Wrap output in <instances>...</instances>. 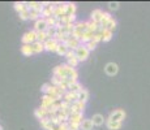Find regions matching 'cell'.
Here are the masks:
<instances>
[{"mask_svg":"<svg viewBox=\"0 0 150 130\" xmlns=\"http://www.w3.org/2000/svg\"><path fill=\"white\" fill-rule=\"evenodd\" d=\"M89 53H90V51L83 44H80L79 47L76 48V57L79 59V61H85V60H88Z\"/></svg>","mask_w":150,"mask_h":130,"instance_id":"obj_2","label":"cell"},{"mask_svg":"<svg viewBox=\"0 0 150 130\" xmlns=\"http://www.w3.org/2000/svg\"><path fill=\"white\" fill-rule=\"evenodd\" d=\"M102 39H103V35H102V34H99V33L93 34V38H91V40H94V42H96V43L102 42Z\"/></svg>","mask_w":150,"mask_h":130,"instance_id":"obj_33","label":"cell"},{"mask_svg":"<svg viewBox=\"0 0 150 130\" xmlns=\"http://www.w3.org/2000/svg\"><path fill=\"white\" fill-rule=\"evenodd\" d=\"M47 39H48V37H47V34H46V31L45 33H37V40H38V42L45 43Z\"/></svg>","mask_w":150,"mask_h":130,"instance_id":"obj_28","label":"cell"},{"mask_svg":"<svg viewBox=\"0 0 150 130\" xmlns=\"http://www.w3.org/2000/svg\"><path fill=\"white\" fill-rule=\"evenodd\" d=\"M51 86H52V85H51V83H45V85L42 86V89H41V90H42L43 92H45V95H46V94H48V91H50Z\"/></svg>","mask_w":150,"mask_h":130,"instance_id":"obj_35","label":"cell"},{"mask_svg":"<svg viewBox=\"0 0 150 130\" xmlns=\"http://www.w3.org/2000/svg\"><path fill=\"white\" fill-rule=\"evenodd\" d=\"M91 121H93V124H94V126H102L103 124H106V118L103 117V115H100V113H97V115H94L93 118H91Z\"/></svg>","mask_w":150,"mask_h":130,"instance_id":"obj_12","label":"cell"},{"mask_svg":"<svg viewBox=\"0 0 150 130\" xmlns=\"http://www.w3.org/2000/svg\"><path fill=\"white\" fill-rule=\"evenodd\" d=\"M14 9L17 11V13H21V12H24V11L29 9V5H28V3H25V1H16L14 3Z\"/></svg>","mask_w":150,"mask_h":130,"instance_id":"obj_15","label":"cell"},{"mask_svg":"<svg viewBox=\"0 0 150 130\" xmlns=\"http://www.w3.org/2000/svg\"><path fill=\"white\" fill-rule=\"evenodd\" d=\"M88 99H89V91L86 89H81V90L77 92V102L86 103Z\"/></svg>","mask_w":150,"mask_h":130,"instance_id":"obj_11","label":"cell"},{"mask_svg":"<svg viewBox=\"0 0 150 130\" xmlns=\"http://www.w3.org/2000/svg\"><path fill=\"white\" fill-rule=\"evenodd\" d=\"M71 122H76V124H81L83 121V112H77V113H72L69 117Z\"/></svg>","mask_w":150,"mask_h":130,"instance_id":"obj_13","label":"cell"},{"mask_svg":"<svg viewBox=\"0 0 150 130\" xmlns=\"http://www.w3.org/2000/svg\"><path fill=\"white\" fill-rule=\"evenodd\" d=\"M103 13H105V12H102L100 9H94L93 12H91V14H90V21L100 25L102 18H103Z\"/></svg>","mask_w":150,"mask_h":130,"instance_id":"obj_7","label":"cell"},{"mask_svg":"<svg viewBox=\"0 0 150 130\" xmlns=\"http://www.w3.org/2000/svg\"><path fill=\"white\" fill-rule=\"evenodd\" d=\"M34 42H37V31L35 30H30L24 34V37H22V43H24V44H33Z\"/></svg>","mask_w":150,"mask_h":130,"instance_id":"obj_4","label":"cell"},{"mask_svg":"<svg viewBox=\"0 0 150 130\" xmlns=\"http://www.w3.org/2000/svg\"><path fill=\"white\" fill-rule=\"evenodd\" d=\"M21 53L24 56H31L34 53L33 48H31V44H22L21 46Z\"/></svg>","mask_w":150,"mask_h":130,"instance_id":"obj_20","label":"cell"},{"mask_svg":"<svg viewBox=\"0 0 150 130\" xmlns=\"http://www.w3.org/2000/svg\"><path fill=\"white\" fill-rule=\"evenodd\" d=\"M55 102H56V100L52 99L50 95H43L41 107H42V108H46V109H50L51 107H52L54 104H55Z\"/></svg>","mask_w":150,"mask_h":130,"instance_id":"obj_8","label":"cell"},{"mask_svg":"<svg viewBox=\"0 0 150 130\" xmlns=\"http://www.w3.org/2000/svg\"><path fill=\"white\" fill-rule=\"evenodd\" d=\"M119 3H117V1H111V3H108V8H110V9H111V11H116L117 9V8H119Z\"/></svg>","mask_w":150,"mask_h":130,"instance_id":"obj_34","label":"cell"},{"mask_svg":"<svg viewBox=\"0 0 150 130\" xmlns=\"http://www.w3.org/2000/svg\"><path fill=\"white\" fill-rule=\"evenodd\" d=\"M105 72L107 76L114 77L115 74L119 72V66H117L116 63H108V64H106V66H105Z\"/></svg>","mask_w":150,"mask_h":130,"instance_id":"obj_6","label":"cell"},{"mask_svg":"<svg viewBox=\"0 0 150 130\" xmlns=\"http://www.w3.org/2000/svg\"><path fill=\"white\" fill-rule=\"evenodd\" d=\"M63 100H65V102L73 104L77 102V92H71V91H65L64 96H63Z\"/></svg>","mask_w":150,"mask_h":130,"instance_id":"obj_10","label":"cell"},{"mask_svg":"<svg viewBox=\"0 0 150 130\" xmlns=\"http://www.w3.org/2000/svg\"><path fill=\"white\" fill-rule=\"evenodd\" d=\"M31 48H33V52L34 53H41V52L45 51V44H43L42 42H34L33 44H31Z\"/></svg>","mask_w":150,"mask_h":130,"instance_id":"obj_17","label":"cell"},{"mask_svg":"<svg viewBox=\"0 0 150 130\" xmlns=\"http://www.w3.org/2000/svg\"><path fill=\"white\" fill-rule=\"evenodd\" d=\"M29 12H30V20L38 21L39 18H42V12H38V11H34V9H29Z\"/></svg>","mask_w":150,"mask_h":130,"instance_id":"obj_24","label":"cell"},{"mask_svg":"<svg viewBox=\"0 0 150 130\" xmlns=\"http://www.w3.org/2000/svg\"><path fill=\"white\" fill-rule=\"evenodd\" d=\"M112 35H114V33H112V31L106 30L105 33H103V39H102V42H110V40L112 39Z\"/></svg>","mask_w":150,"mask_h":130,"instance_id":"obj_26","label":"cell"},{"mask_svg":"<svg viewBox=\"0 0 150 130\" xmlns=\"http://www.w3.org/2000/svg\"><path fill=\"white\" fill-rule=\"evenodd\" d=\"M56 27H48L47 29V31H46V34H47V37L48 38H55L56 37Z\"/></svg>","mask_w":150,"mask_h":130,"instance_id":"obj_29","label":"cell"},{"mask_svg":"<svg viewBox=\"0 0 150 130\" xmlns=\"http://www.w3.org/2000/svg\"><path fill=\"white\" fill-rule=\"evenodd\" d=\"M125 111L124 109H115L110 113V116L107 118V121H112V122H123L125 120Z\"/></svg>","mask_w":150,"mask_h":130,"instance_id":"obj_1","label":"cell"},{"mask_svg":"<svg viewBox=\"0 0 150 130\" xmlns=\"http://www.w3.org/2000/svg\"><path fill=\"white\" fill-rule=\"evenodd\" d=\"M60 130H69V122H62V125H60Z\"/></svg>","mask_w":150,"mask_h":130,"instance_id":"obj_37","label":"cell"},{"mask_svg":"<svg viewBox=\"0 0 150 130\" xmlns=\"http://www.w3.org/2000/svg\"><path fill=\"white\" fill-rule=\"evenodd\" d=\"M79 59L77 57H73V59H71V60H67V64L69 65V66H72V68H74L76 69V66L79 65Z\"/></svg>","mask_w":150,"mask_h":130,"instance_id":"obj_30","label":"cell"},{"mask_svg":"<svg viewBox=\"0 0 150 130\" xmlns=\"http://www.w3.org/2000/svg\"><path fill=\"white\" fill-rule=\"evenodd\" d=\"M65 57H67V60H71V59H73V57H76V51H74V50H69L68 53L65 55Z\"/></svg>","mask_w":150,"mask_h":130,"instance_id":"obj_36","label":"cell"},{"mask_svg":"<svg viewBox=\"0 0 150 130\" xmlns=\"http://www.w3.org/2000/svg\"><path fill=\"white\" fill-rule=\"evenodd\" d=\"M43 44H45V51L56 52V50H57V47H59L60 43L57 42V40L55 39V38H48L45 43H43Z\"/></svg>","mask_w":150,"mask_h":130,"instance_id":"obj_5","label":"cell"},{"mask_svg":"<svg viewBox=\"0 0 150 130\" xmlns=\"http://www.w3.org/2000/svg\"><path fill=\"white\" fill-rule=\"evenodd\" d=\"M97 44H98V43H96V42H94V40H90V42H89V43H86V44H83V46H85V47L88 48L89 51H93V50H96Z\"/></svg>","mask_w":150,"mask_h":130,"instance_id":"obj_31","label":"cell"},{"mask_svg":"<svg viewBox=\"0 0 150 130\" xmlns=\"http://www.w3.org/2000/svg\"><path fill=\"white\" fill-rule=\"evenodd\" d=\"M50 27L47 24V20L46 18H39L38 21L34 22V30L37 31V33H45V31H47V29Z\"/></svg>","mask_w":150,"mask_h":130,"instance_id":"obj_3","label":"cell"},{"mask_svg":"<svg viewBox=\"0 0 150 130\" xmlns=\"http://www.w3.org/2000/svg\"><path fill=\"white\" fill-rule=\"evenodd\" d=\"M93 121L91 118H83V121L81 122V130H93Z\"/></svg>","mask_w":150,"mask_h":130,"instance_id":"obj_18","label":"cell"},{"mask_svg":"<svg viewBox=\"0 0 150 130\" xmlns=\"http://www.w3.org/2000/svg\"><path fill=\"white\" fill-rule=\"evenodd\" d=\"M64 44L67 46V47L69 48V50H74V51H76V48L79 47V46L81 44V43H80V40H79V39L73 38V37L71 35V37H69V38H68V39L64 42Z\"/></svg>","mask_w":150,"mask_h":130,"instance_id":"obj_9","label":"cell"},{"mask_svg":"<svg viewBox=\"0 0 150 130\" xmlns=\"http://www.w3.org/2000/svg\"><path fill=\"white\" fill-rule=\"evenodd\" d=\"M28 5H29V9H34V11H38V12H42L43 11V3L41 1H30V3H28Z\"/></svg>","mask_w":150,"mask_h":130,"instance_id":"obj_16","label":"cell"},{"mask_svg":"<svg viewBox=\"0 0 150 130\" xmlns=\"http://www.w3.org/2000/svg\"><path fill=\"white\" fill-rule=\"evenodd\" d=\"M111 18H112L111 14H110L108 12H105V13H103V18H102V22H100V25H102L103 27H105V26L107 25V22H108Z\"/></svg>","mask_w":150,"mask_h":130,"instance_id":"obj_25","label":"cell"},{"mask_svg":"<svg viewBox=\"0 0 150 130\" xmlns=\"http://www.w3.org/2000/svg\"><path fill=\"white\" fill-rule=\"evenodd\" d=\"M65 4V16L76 14V4L74 3H64Z\"/></svg>","mask_w":150,"mask_h":130,"instance_id":"obj_14","label":"cell"},{"mask_svg":"<svg viewBox=\"0 0 150 130\" xmlns=\"http://www.w3.org/2000/svg\"><path fill=\"white\" fill-rule=\"evenodd\" d=\"M51 130H60V125H54Z\"/></svg>","mask_w":150,"mask_h":130,"instance_id":"obj_38","label":"cell"},{"mask_svg":"<svg viewBox=\"0 0 150 130\" xmlns=\"http://www.w3.org/2000/svg\"><path fill=\"white\" fill-rule=\"evenodd\" d=\"M68 51H69V48L67 47V46H65L64 43H60L59 47H57V50H56V53L60 55V56H65V55L68 53Z\"/></svg>","mask_w":150,"mask_h":130,"instance_id":"obj_22","label":"cell"},{"mask_svg":"<svg viewBox=\"0 0 150 130\" xmlns=\"http://www.w3.org/2000/svg\"><path fill=\"white\" fill-rule=\"evenodd\" d=\"M105 27H106V30L112 31V33H114V30H115V29H116V20H115L114 17H112V18H111V20H110V21L107 22V25H106Z\"/></svg>","mask_w":150,"mask_h":130,"instance_id":"obj_23","label":"cell"},{"mask_svg":"<svg viewBox=\"0 0 150 130\" xmlns=\"http://www.w3.org/2000/svg\"><path fill=\"white\" fill-rule=\"evenodd\" d=\"M69 122V130H81V124H76V122Z\"/></svg>","mask_w":150,"mask_h":130,"instance_id":"obj_32","label":"cell"},{"mask_svg":"<svg viewBox=\"0 0 150 130\" xmlns=\"http://www.w3.org/2000/svg\"><path fill=\"white\" fill-rule=\"evenodd\" d=\"M82 89V86L80 85L79 82H72V83H69L68 85V91H71V92H79L80 90Z\"/></svg>","mask_w":150,"mask_h":130,"instance_id":"obj_21","label":"cell"},{"mask_svg":"<svg viewBox=\"0 0 150 130\" xmlns=\"http://www.w3.org/2000/svg\"><path fill=\"white\" fill-rule=\"evenodd\" d=\"M18 17L22 20V21H28V20H30V12H29V9L18 13Z\"/></svg>","mask_w":150,"mask_h":130,"instance_id":"obj_27","label":"cell"},{"mask_svg":"<svg viewBox=\"0 0 150 130\" xmlns=\"http://www.w3.org/2000/svg\"><path fill=\"white\" fill-rule=\"evenodd\" d=\"M106 126L108 130H120L123 126V122H112V121H106Z\"/></svg>","mask_w":150,"mask_h":130,"instance_id":"obj_19","label":"cell"}]
</instances>
